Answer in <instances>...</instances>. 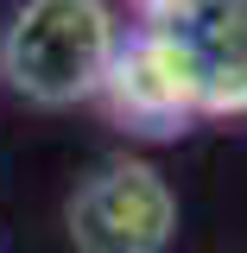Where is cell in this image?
<instances>
[{"mask_svg": "<svg viewBox=\"0 0 247 253\" xmlns=\"http://www.w3.org/2000/svg\"><path fill=\"white\" fill-rule=\"evenodd\" d=\"M108 114L133 133H184L203 114V70L184 32H121V51L101 83Z\"/></svg>", "mask_w": 247, "mask_h": 253, "instance_id": "3", "label": "cell"}, {"mask_svg": "<svg viewBox=\"0 0 247 253\" xmlns=\"http://www.w3.org/2000/svg\"><path fill=\"white\" fill-rule=\"evenodd\" d=\"M203 6H209V0H133L140 26H152V32H190L203 19Z\"/></svg>", "mask_w": 247, "mask_h": 253, "instance_id": "5", "label": "cell"}, {"mask_svg": "<svg viewBox=\"0 0 247 253\" xmlns=\"http://www.w3.org/2000/svg\"><path fill=\"white\" fill-rule=\"evenodd\" d=\"M76 253H165L178 234V196L146 158H108L63 203Z\"/></svg>", "mask_w": 247, "mask_h": 253, "instance_id": "2", "label": "cell"}, {"mask_svg": "<svg viewBox=\"0 0 247 253\" xmlns=\"http://www.w3.org/2000/svg\"><path fill=\"white\" fill-rule=\"evenodd\" d=\"M184 38L203 70V114H247V0H209Z\"/></svg>", "mask_w": 247, "mask_h": 253, "instance_id": "4", "label": "cell"}, {"mask_svg": "<svg viewBox=\"0 0 247 253\" xmlns=\"http://www.w3.org/2000/svg\"><path fill=\"white\" fill-rule=\"evenodd\" d=\"M121 51V19L108 0H26L0 38V76L38 108L95 101Z\"/></svg>", "mask_w": 247, "mask_h": 253, "instance_id": "1", "label": "cell"}]
</instances>
